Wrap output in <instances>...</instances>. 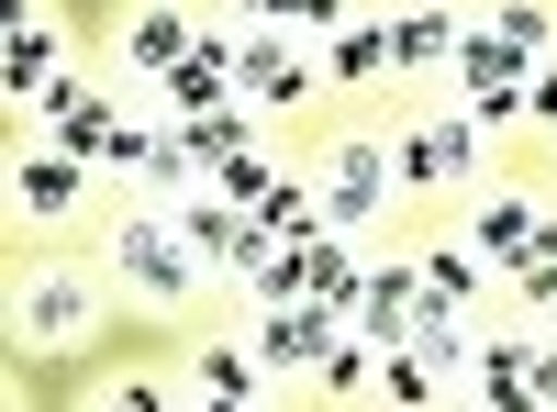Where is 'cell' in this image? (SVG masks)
I'll use <instances>...</instances> for the list:
<instances>
[{
	"label": "cell",
	"instance_id": "cell-1",
	"mask_svg": "<svg viewBox=\"0 0 557 412\" xmlns=\"http://www.w3.org/2000/svg\"><path fill=\"white\" fill-rule=\"evenodd\" d=\"M101 267H112V279H123L134 301H157V312H178V301H190V290L212 279V267H201V246H190V223H178L168 201H157V212H123Z\"/></svg>",
	"mask_w": 557,
	"mask_h": 412
},
{
	"label": "cell",
	"instance_id": "cell-2",
	"mask_svg": "<svg viewBox=\"0 0 557 412\" xmlns=\"http://www.w3.org/2000/svg\"><path fill=\"white\" fill-rule=\"evenodd\" d=\"M12 335H23L34 357H78L89 335H101V279H89V267H67V257L12 267Z\"/></svg>",
	"mask_w": 557,
	"mask_h": 412
},
{
	"label": "cell",
	"instance_id": "cell-3",
	"mask_svg": "<svg viewBox=\"0 0 557 412\" xmlns=\"http://www.w3.org/2000/svg\"><path fill=\"white\" fill-rule=\"evenodd\" d=\"M391 178L401 190H424V201H446V190H469V178H491V134L469 123V112H424L391 146Z\"/></svg>",
	"mask_w": 557,
	"mask_h": 412
},
{
	"label": "cell",
	"instance_id": "cell-4",
	"mask_svg": "<svg viewBox=\"0 0 557 412\" xmlns=\"http://www.w3.org/2000/svg\"><path fill=\"white\" fill-rule=\"evenodd\" d=\"M235 45H246V12H235V0H223V12H201V45L157 78V112L178 123V112H223V101H246V89H235Z\"/></svg>",
	"mask_w": 557,
	"mask_h": 412
},
{
	"label": "cell",
	"instance_id": "cell-5",
	"mask_svg": "<svg viewBox=\"0 0 557 412\" xmlns=\"http://www.w3.org/2000/svg\"><path fill=\"white\" fill-rule=\"evenodd\" d=\"M312 190H323V223H335V235H380V212H391V190H401V178H391V157L368 146V134H346V146L323 157V178H312Z\"/></svg>",
	"mask_w": 557,
	"mask_h": 412
},
{
	"label": "cell",
	"instance_id": "cell-6",
	"mask_svg": "<svg viewBox=\"0 0 557 412\" xmlns=\"http://www.w3.org/2000/svg\"><path fill=\"white\" fill-rule=\"evenodd\" d=\"M235 89H246V112H301L312 89H323V67H312L278 23H246V45H235Z\"/></svg>",
	"mask_w": 557,
	"mask_h": 412
},
{
	"label": "cell",
	"instance_id": "cell-7",
	"mask_svg": "<svg viewBox=\"0 0 557 412\" xmlns=\"http://www.w3.org/2000/svg\"><path fill=\"white\" fill-rule=\"evenodd\" d=\"M335 335H346V312H335V301H278V312H257V335H246V346L268 357V379L290 390L301 369H323V357H335Z\"/></svg>",
	"mask_w": 557,
	"mask_h": 412
},
{
	"label": "cell",
	"instance_id": "cell-8",
	"mask_svg": "<svg viewBox=\"0 0 557 412\" xmlns=\"http://www.w3.org/2000/svg\"><path fill=\"white\" fill-rule=\"evenodd\" d=\"M78 190H89V157H67V146H23L12 157V212L23 223H67Z\"/></svg>",
	"mask_w": 557,
	"mask_h": 412
},
{
	"label": "cell",
	"instance_id": "cell-9",
	"mask_svg": "<svg viewBox=\"0 0 557 412\" xmlns=\"http://www.w3.org/2000/svg\"><path fill=\"white\" fill-rule=\"evenodd\" d=\"M190 45H201V12H190V0H134V23H123V67L146 78V89L190 57Z\"/></svg>",
	"mask_w": 557,
	"mask_h": 412
},
{
	"label": "cell",
	"instance_id": "cell-10",
	"mask_svg": "<svg viewBox=\"0 0 557 412\" xmlns=\"http://www.w3.org/2000/svg\"><path fill=\"white\" fill-rule=\"evenodd\" d=\"M412 312H424V267H412V257H380V267H368V290H357V335L368 346H412Z\"/></svg>",
	"mask_w": 557,
	"mask_h": 412
},
{
	"label": "cell",
	"instance_id": "cell-11",
	"mask_svg": "<svg viewBox=\"0 0 557 412\" xmlns=\"http://www.w3.org/2000/svg\"><path fill=\"white\" fill-rule=\"evenodd\" d=\"M412 267H424V301H446V312H480V301L502 290V257H480L469 235H446V246H424Z\"/></svg>",
	"mask_w": 557,
	"mask_h": 412
},
{
	"label": "cell",
	"instance_id": "cell-12",
	"mask_svg": "<svg viewBox=\"0 0 557 412\" xmlns=\"http://www.w3.org/2000/svg\"><path fill=\"white\" fill-rule=\"evenodd\" d=\"M368 78H401L391 23H380V12H357V23H335V34H323V89H368Z\"/></svg>",
	"mask_w": 557,
	"mask_h": 412
},
{
	"label": "cell",
	"instance_id": "cell-13",
	"mask_svg": "<svg viewBox=\"0 0 557 412\" xmlns=\"http://www.w3.org/2000/svg\"><path fill=\"white\" fill-rule=\"evenodd\" d=\"M57 67H67V34L45 23V12H12V45H0V89H12V101H34Z\"/></svg>",
	"mask_w": 557,
	"mask_h": 412
},
{
	"label": "cell",
	"instance_id": "cell-14",
	"mask_svg": "<svg viewBox=\"0 0 557 412\" xmlns=\"http://www.w3.org/2000/svg\"><path fill=\"white\" fill-rule=\"evenodd\" d=\"M257 123H268V112H246V101H223V112H178L168 134H178V157H190V167L212 178L223 157H246V146H257Z\"/></svg>",
	"mask_w": 557,
	"mask_h": 412
},
{
	"label": "cell",
	"instance_id": "cell-15",
	"mask_svg": "<svg viewBox=\"0 0 557 412\" xmlns=\"http://www.w3.org/2000/svg\"><path fill=\"white\" fill-rule=\"evenodd\" d=\"M535 346H546V324H535V312H524V324H491V335L469 346V357H480V390H491V401H524Z\"/></svg>",
	"mask_w": 557,
	"mask_h": 412
},
{
	"label": "cell",
	"instance_id": "cell-16",
	"mask_svg": "<svg viewBox=\"0 0 557 412\" xmlns=\"http://www.w3.org/2000/svg\"><path fill=\"white\" fill-rule=\"evenodd\" d=\"M278 379H268V357L257 346H201L190 357V401H268Z\"/></svg>",
	"mask_w": 557,
	"mask_h": 412
},
{
	"label": "cell",
	"instance_id": "cell-17",
	"mask_svg": "<svg viewBox=\"0 0 557 412\" xmlns=\"http://www.w3.org/2000/svg\"><path fill=\"white\" fill-rule=\"evenodd\" d=\"M457 78H469V89H524L535 57H513V45H502L480 12H457Z\"/></svg>",
	"mask_w": 557,
	"mask_h": 412
},
{
	"label": "cell",
	"instance_id": "cell-18",
	"mask_svg": "<svg viewBox=\"0 0 557 412\" xmlns=\"http://www.w3.org/2000/svg\"><path fill=\"white\" fill-rule=\"evenodd\" d=\"M535 223H546V212H535L524 190H491V201H469V246H480V257H502V267H513V257L535 246Z\"/></svg>",
	"mask_w": 557,
	"mask_h": 412
},
{
	"label": "cell",
	"instance_id": "cell-19",
	"mask_svg": "<svg viewBox=\"0 0 557 412\" xmlns=\"http://www.w3.org/2000/svg\"><path fill=\"white\" fill-rule=\"evenodd\" d=\"M301 257H312V301H335L346 324H357V290H368V267H357V235H335V223H323V235H312Z\"/></svg>",
	"mask_w": 557,
	"mask_h": 412
},
{
	"label": "cell",
	"instance_id": "cell-20",
	"mask_svg": "<svg viewBox=\"0 0 557 412\" xmlns=\"http://www.w3.org/2000/svg\"><path fill=\"white\" fill-rule=\"evenodd\" d=\"M391 57H401V78H412V67H457V12H446V0L401 12V23H391Z\"/></svg>",
	"mask_w": 557,
	"mask_h": 412
},
{
	"label": "cell",
	"instance_id": "cell-21",
	"mask_svg": "<svg viewBox=\"0 0 557 412\" xmlns=\"http://www.w3.org/2000/svg\"><path fill=\"white\" fill-rule=\"evenodd\" d=\"M502 290H513V301L535 312V324H557V212L535 223V246H524L513 267H502Z\"/></svg>",
	"mask_w": 557,
	"mask_h": 412
},
{
	"label": "cell",
	"instance_id": "cell-22",
	"mask_svg": "<svg viewBox=\"0 0 557 412\" xmlns=\"http://www.w3.org/2000/svg\"><path fill=\"white\" fill-rule=\"evenodd\" d=\"M480 23L513 45V57H557V0H480Z\"/></svg>",
	"mask_w": 557,
	"mask_h": 412
},
{
	"label": "cell",
	"instance_id": "cell-23",
	"mask_svg": "<svg viewBox=\"0 0 557 412\" xmlns=\"http://www.w3.org/2000/svg\"><path fill=\"white\" fill-rule=\"evenodd\" d=\"M257 223H268L278 246H312L323 235V190H312V178H278V190L257 201Z\"/></svg>",
	"mask_w": 557,
	"mask_h": 412
},
{
	"label": "cell",
	"instance_id": "cell-24",
	"mask_svg": "<svg viewBox=\"0 0 557 412\" xmlns=\"http://www.w3.org/2000/svg\"><path fill=\"white\" fill-rule=\"evenodd\" d=\"M312 379H323V390H346V401H368V390H380V346H368V335L346 324V335H335V357H323Z\"/></svg>",
	"mask_w": 557,
	"mask_h": 412
},
{
	"label": "cell",
	"instance_id": "cell-25",
	"mask_svg": "<svg viewBox=\"0 0 557 412\" xmlns=\"http://www.w3.org/2000/svg\"><path fill=\"white\" fill-rule=\"evenodd\" d=\"M212 190H223V201H235V212H257V201L278 190V167H268V157L246 146V157H223V167H212Z\"/></svg>",
	"mask_w": 557,
	"mask_h": 412
},
{
	"label": "cell",
	"instance_id": "cell-26",
	"mask_svg": "<svg viewBox=\"0 0 557 412\" xmlns=\"http://www.w3.org/2000/svg\"><path fill=\"white\" fill-rule=\"evenodd\" d=\"M335 23H357V0H290V23H278V34H335Z\"/></svg>",
	"mask_w": 557,
	"mask_h": 412
},
{
	"label": "cell",
	"instance_id": "cell-27",
	"mask_svg": "<svg viewBox=\"0 0 557 412\" xmlns=\"http://www.w3.org/2000/svg\"><path fill=\"white\" fill-rule=\"evenodd\" d=\"M469 123L502 134V123H524V89H469Z\"/></svg>",
	"mask_w": 557,
	"mask_h": 412
},
{
	"label": "cell",
	"instance_id": "cell-28",
	"mask_svg": "<svg viewBox=\"0 0 557 412\" xmlns=\"http://www.w3.org/2000/svg\"><path fill=\"white\" fill-rule=\"evenodd\" d=\"M524 123L557 134V57H535V78H524Z\"/></svg>",
	"mask_w": 557,
	"mask_h": 412
},
{
	"label": "cell",
	"instance_id": "cell-29",
	"mask_svg": "<svg viewBox=\"0 0 557 412\" xmlns=\"http://www.w3.org/2000/svg\"><path fill=\"white\" fill-rule=\"evenodd\" d=\"M524 412H557V335L535 346V369H524Z\"/></svg>",
	"mask_w": 557,
	"mask_h": 412
},
{
	"label": "cell",
	"instance_id": "cell-30",
	"mask_svg": "<svg viewBox=\"0 0 557 412\" xmlns=\"http://www.w3.org/2000/svg\"><path fill=\"white\" fill-rule=\"evenodd\" d=\"M235 12H246V23H290V0H235Z\"/></svg>",
	"mask_w": 557,
	"mask_h": 412
}]
</instances>
